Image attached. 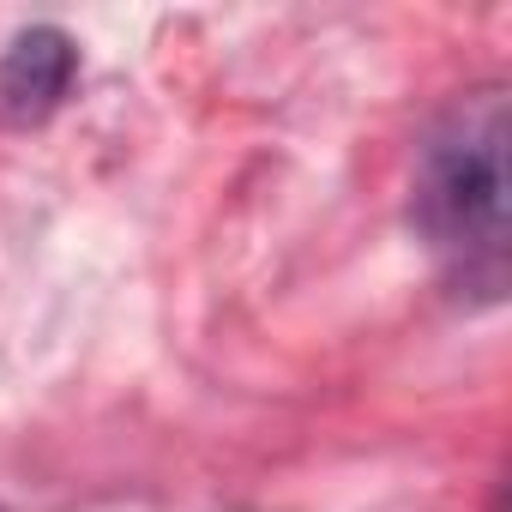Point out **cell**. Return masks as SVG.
<instances>
[{"mask_svg": "<svg viewBox=\"0 0 512 512\" xmlns=\"http://www.w3.org/2000/svg\"><path fill=\"white\" fill-rule=\"evenodd\" d=\"M416 217L464 278L500 284L506 260V97L470 91L422 151Z\"/></svg>", "mask_w": 512, "mask_h": 512, "instance_id": "obj_1", "label": "cell"}, {"mask_svg": "<svg viewBox=\"0 0 512 512\" xmlns=\"http://www.w3.org/2000/svg\"><path fill=\"white\" fill-rule=\"evenodd\" d=\"M73 67H79V55L55 25H37V31L13 37L7 61H0V103H7V115L13 121H43L67 97Z\"/></svg>", "mask_w": 512, "mask_h": 512, "instance_id": "obj_2", "label": "cell"}]
</instances>
